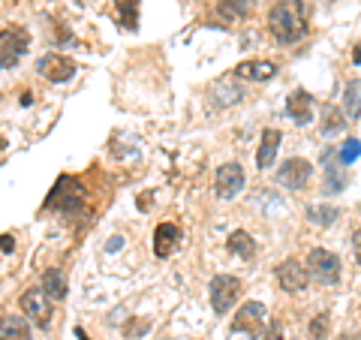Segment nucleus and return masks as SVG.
Wrapping results in <instances>:
<instances>
[{"instance_id": "1", "label": "nucleus", "mask_w": 361, "mask_h": 340, "mask_svg": "<svg viewBox=\"0 0 361 340\" xmlns=\"http://www.w3.org/2000/svg\"><path fill=\"white\" fill-rule=\"evenodd\" d=\"M307 0H277L268 13V30L277 42H298L307 33Z\"/></svg>"}, {"instance_id": "2", "label": "nucleus", "mask_w": 361, "mask_h": 340, "mask_svg": "<svg viewBox=\"0 0 361 340\" xmlns=\"http://www.w3.org/2000/svg\"><path fill=\"white\" fill-rule=\"evenodd\" d=\"M58 208L61 214H70V217H78V214L85 211V190L82 184H78L75 178L63 175L58 178V184H54V190L49 193V199H45V211Z\"/></svg>"}, {"instance_id": "3", "label": "nucleus", "mask_w": 361, "mask_h": 340, "mask_svg": "<svg viewBox=\"0 0 361 340\" xmlns=\"http://www.w3.org/2000/svg\"><path fill=\"white\" fill-rule=\"evenodd\" d=\"M307 271H310V280L322 283V286H334L341 280V256L325 250V247H313L307 253Z\"/></svg>"}, {"instance_id": "4", "label": "nucleus", "mask_w": 361, "mask_h": 340, "mask_svg": "<svg viewBox=\"0 0 361 340\" xmlns=\"http://www.w3.org/2000/svg\"><path fill=\"white\" fill-rule=\"evenodd\" d=\"M30 49V37L25 28H4L0 30V70H13Z\"/></svg>"}, {"instance_id": "5", "label": "nucleus", "mask_w": 361, "mask_h": 340, "mask_svg": "<svg viewBox=\"0 0 361 340\" xmlns=\"http://www.w3.org/2000/svg\"><path fill=\"white\" fill-rule=\"evenodd\" d=\"M208 298L214 313H229L235 308V301L241 298V280L232 274H217L208 283Z\"/></svg>"}, {"instance_id": "6", "label": "nucleus", "mask_w": 361, "mask_h": 340, "mask_svg": "<svg viewBox=\"0 0 361 340\" xmlns=\"http://www.w3.org/2000/svg\"><path fill=\"white\" fill-rule=\"evenodd\" d=\"M268 325V310L262 301H247L244 308L235 313L232 320V332H241V334H250V337H262Z\"/></svg>"}, {"instance_id": "7", "label": "nucleus", "mask_w": 361, "mask_h": 340, "mask_svg": "<svg viewBox=\"0 0 361 340\" xmlns=\"http://www.w3.org/2000/svg\"><path fill=\"white\" fill-rule=\"evenodd\" d=\"M21 313H27V320H33L39 328H49L51 325V298L45 296L42 286H33L21 296Z\"/></svg>"}, {"instance_id": "8", "label": "nucleus", "mask_w": 361, "mask_h": 340, "mask_svg": "<svg viewBox=\"0 0 361 340\" xmlns=\"http://www.w3.org/2000/svg\"><path fill=\"white\" fill-rule=\"evenodd\" d=\"M310 178H313V163L304 160V157H292V160H286L277 169V184H283L286 190L307 187Z\"/></svg>"}, {"instance_id": "9", "label": "nucleus", "mask_w": 361, "mask_h": 340, "mask_svg": "<svg viewBox=\"0 0 361 340\" xmlns=\"http://www.w3.org/2000/svg\"><path fill=\"white\" fill-rule=\"evenodd\" d=\"M244 190V169L241 163H223L214 175V193L220 199H235Z\"/></svg>"}, {"instance_id": "10", "label": "nucleus", "mask_w": 361, "mask_h": 340, "mask_svg": "<svg viewBox=\"0 0 361 340\" xmlns=\"http://www.w3.org/2000/svg\"><path fill=\"white\" fill-rule=\"evenodd\" d=\"M39 75L45 78V82H51V85L70 82V78L75 75V61L66 58V54H61V51H51V54H45V58L39 61Z\"/></svg>"}, {"instance_id": "11", "label": "nucleus", "mask_w": 361, "mask_h": 340, "mask_svg": "<svg viewBox=\"0 0 361 340\" xmlns=\"http://www.w3.org/2000/svg\"><path fill=\"white\" fill-rule=\"evenodd\" d=\"M277 283L283 292H304L310 283V271L307 262H298V259H286L283 265L277 268Z\"/></svg>"}, {"instance_id": "12", "label": "nucleus", "mask_w": 361, "mask_h": 340, "mask_svg": "<svg viewBox=\"0 0 361 340\" xmlns=\"http://www.w3.org/2000/svg\"><path fill=\"white\" fill-rule=\"evenodd\" d=\"M180 241H184V232H180V226H175V223H160L154 229V253L160 259L172 256L180 247Z\"/></svg>"}, {"instance_id": "13", "label": "nucleus", "mask_w": 361, "mask_h": 340, "mask_svg": "<svg viewBox=\"0 0 361 340\" xmlns=\"http://www.w3.org/2000/svg\"><path fill=\"white\" fill-rule=\"evenodd\" d=\"M280 142H283V133L268 127L262 130V139H259V151H256V166L259 169H271L277 163V151H280Z\"/></svg>"}, {"instance_id": "14", "label": "nucleus", "mask_w": 361, "mask_h": 340, "mask_svg": "<svg viewBox=\"0 0 361 340\" xmlns=\"http://www.w3.org/2000/svg\"><path fill=\"white\" fill-rule=\"evenodd\" d=\"M286 111L289 118L298 123V127H304V123L313 121V97L307 94V90H292V94L286 97Z\"/></svg>"}, {"instance_id": "15", "label": "nucleus", "mask_w": 361, "mask_h": 340, "mask_svg": "<svg viewBox=\"0 0 361 340\" xmlns=\"http://www.w3.org/2000/svg\"><path fill=\"white\" fill-rule=\"evenodd\" d=\"M33 332H30V322L27 316L21 313H6L0 320V340H30Z\"/></svg>"}, {"instance_id": "16", "label": "nucleus", "mask_w": 361, "mask_h": 340, "mask_svg": "<svg viewBox=\"0 0 361 340\" xmlns=\"http://www.w3.org/2000/svg\"><path fill=\"white\" fill-rule=\"evenodd\" d=\"M274 73H277L274 61H244L235 66V75L250 78V82H268V78H274Z\"/></svg>"}, {"instance_id": "17", "label": "nucleus", "mask_w": 361, "mask_h": 340, "mask_svg": "<svg viewBox=\"0 0 361 340\" xmlns=\"http://www.w3.org/2000/svg\"><path fill=\"white\" fill-rule=\"evenodd\" d=\"M39 286L45 289V296H49L51 301H63V298H66V277H63V271H61V268L42 271Z\"/></svg>"}, {"instance_id": "18", "label": "nucleus", "mask_w": 361, "mask_h": 340, "mask_svg": "<svg viewBox=\"0 0 361 340\" xmlns=\"http://www.w3.org/2000/svg\"><path fill=\"white\" fill-rule=\"evenodd\" d=\"M346 123H349V118H346V111L343 109H337V106H322V135H334V133H343L346 130Z\"/></svg>"}, {"instance_id": "19", "label": "nucleus", "mask_w": 361, "mask_h": 340, "mask_svg": "<svg viewBox=\"0 0 361 340\" xmlns=\"http://www.w3.org/2000/svg\"><path fill=\"white\" fill-rule=\"evenodd\" d=\"M226 247H229V253L241 256V259H253V253H256L253 235H250V232H244V229H235V232L229 235V241H226Z\"/></svg>"}, {"instance_id": "20", "label": "nucleus", "mask_w": 361, "mask_h": 340, "mask_svg": "<svg viewBox=\"0 0 361 340\" xmlns=\"http://www.w3.org/2000/svg\"><path fill=\"white\" fill-rule=\"evenodd\" d=\"M343 111L349 121H355L361 115V78H353L343 90Z\"/></svg>"}, {"instance_id": "21", "label": "nucleus", "mask_w": 361, "mask_h": 340, "mask_svg": "<svg viewBox=\"0 0 361 340\" xmlns=\"http://www.w3.org/2000/svg\"><path fill=\"white\" fill-rule=\"evenodd\" d=\"M115 9L121 16V25L127 30L139 28V0H115Z\"/></svg>"}, {"instance_id": "22", "label": "nucleus", "mask_w": 361, "mask_h": 340, "mask_svg": "<svg viewBox=\"0 0 361 340\" xmlns=\"http://www.w3.org/2000/svg\"><path fill=\"white\" fill-rule=\"evenodd\" d=\"M217 13L226 21H238V18H244L247 13H250V0H220Z\"/></svg>"}, {"instance_id": "23", "label": "nucleus", "mask_w": 361, "mask_h": 340, "mask_svg": "<svg viewBox=\"0 0 361 340\" xmlns=\"http://www.w3.org/2000/svg\"><path fill=\"white\" fill-rule=\"evenodd\" d=\"M337 217H341V211H337L334 205H310L307 208V220L313 226H334Z\"/></svg>"}, {"instance_id": "24", "label": "nucleus", "mask_w": 361, "mask_h": 340, "mask_svg": "<svg viewBox=\"0 0 361 340\" xmlns=\"http://www.w3.org/2000/svg\"><path fill=\"white\" fill-rule=\"evenodd\" d=\"M214 94H220V99H217L220 106H235L244 97V90L235 85V82H229V78H223V82L214 85Z\"/></svg>"}, {"instance_id": "25", "label": "nucleus", "mask_w": 361, "mask_h": 340, "mask_svg": "<svg viewBox=\"0 0 361 340\" xmlns=\"http://www.w3.org/2000/svg\"><path fill=\"white\" fill-rule=\"evenodd\" d=\"M346 184L343 172L337 166H325V193H341Z\"/></svg>"}, {"instance_id": "26", "label": "nucleus", "mask_w": 361, "mask_h": 340, "mask_svg": "<svg viewBox=\"0 0 361 340\" xmlns=\"http://www.w3.org/2000/svg\"><path fill=\"white\" fill-rule=\"evenodd\" d=\"M329 325H331L329 313H316L313 322H310V337L313 340H325V334H329Z\"/></svg>"}, {"instance_id": "27", "label": "nucleus", "mask_w": 361, "mask_h": 340, "mask_svg": "<svg viewBox=\"0 0 361 340\" xmlns=\"http://www.w3.org/2000/svg\"><path fill=\"white\" fill-rule=\"evenodd\" d=\"M361 157V142L358 139H349L343 142V148H341V163H353Z\"/></svg>"}, {"instance_id": "28", "label": "nucleus", "mask_w": 361, "mask_h": 340, "mask_svg": "<svg viewBox=\"0 0 361 340\" xmlns=\"http://www.w3.org/2000/svg\"><path fill=\"white\" fill-rule=\"evenodd\" d=\"M13 247H16V241H13V235H0V250L13 253Z\"/></svg>"}, {"instance_id": "29", "label": "nucleus", "mask_w": 361, "mask_h": 340, "mask_svg": "<svg viewBox=\"0 0 361 340\" xmlns=\"http://www.w3.org/2000/svg\"><path fill=\"white\" fill-rule=\"evenodd\" d=\"M353 250H355V259L361 265V229H355V235H353Z\"/></svg>"}, {"instance_id": "30", "label": "nucleus", "mask_w": 361, "mask_h": 340, "mask_svg": "<svg viewBox=\"0 0 361 340\" xmlns=\"http://www.w3.org/2000/svg\"><path fill=\"white\" fill-rule=\"evenodd\" d=\"M268 340H280V328H277V325L268 328Z\"/></svg>"}, {"instance_id": "31", "label": "nucleus", "mask_w": 361, "mask_h": 340, "mask_svg": "<svg viewBox=\"0 0 361 340\" xmlns=\"http://www.w3.org/2000/svg\"><path fill=\"white\" fill-rule=\"evenodd\" d=\"M6 148V139H4V133H0V151H4Z\"/></svg>"}]
</instances>
